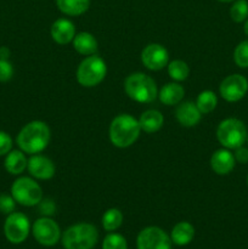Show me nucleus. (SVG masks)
I'll return each mask as SVG.
<instances>
[{"label": "nucleus", "mask_w": 248, "mask_h": 249, "mask_svg": "<svg viewBox=\"0 0 248 249\" xmlns=\"http://www.w3.org/2000/svg\"><path fill=\"white\" fill-rule=\"evenodd\" d=\"M50 128L41 121H32L27 123L17 134L16 142L19 150L27 155H36L48 147L50 142Z\"/></svg>", "instance_id": "f257e3e1"}, {"label": "nucleus", "mask_w": 248, "mask_h": 249, "mask_svg": "<svg viewBox=\"0 0 248 249\" xmlns=\"http://www.w3.org/2000/svg\"><path fill=\"white\" fill-rule=\"evenodd\" d=\"M141 131L138 119L128 113H122L111 122L108 135L112 145L118 148H128L136 142Z\"/></svg>", "instance_id": "f03ea898"}, {"label": "nucleus", "mask_w": 248, "mask_h": 249, "mask_svg": "<svg viewBox=\"0 0 248 249\" xmlns=\"http://www.w3.org/2000/svg\"><path fill=\"white\" fill-rule=\"evenodd\" d=\"M124 91L139 104H151L158 97L157 84L145 73H131L124 80Z\"/></svg>", "instance_id": "7ed1b4c3"}, {"label": "nucleus", "mask_w": 248, "mask_h": 249, "mask_svg": "<svg viewBox=\"0 0 248 249\" xmlns=\"http://www.w3.org/2000/svg\"><path fill=\"white\" fill-rule=\"evenodd\" d=\"M61 237L65 249H92L99 240V231L92 224L78 223L70 226Z\"/></svg>", "instance_id": "20e7f679"}, {"label": "nucleus", "mask_w": 248, "mask_h": 249, "mask_svg": "<svg viewBox=\"0 0 248 249\" xmlns=\"http://www.w3.org/2000/svg\"><path fill=\"white\" fill-rule=\"evenodd\" d=\"M247 128L245 123L237 118H226L219 123L216 128V139L224 148L236 150L247 141Z\"/></svg>", "instance_id": "39448f33"}, {"label": "nucleus", "mask_w": 248, "mask_h": 249, "mask_svg": "<svg viewBox=\"0 0 248 249\" xmlns=\"http://www.w3.org/2000/svg\"><path fill=\"white\" fill-rule=\"evenodd\" d=\"M107 74V66L104 58L97 55L87 56L77 68L78 83L84 88H94L102 83Z\"/></svg>", "instance_id": "423d86ee"}, {"label": "nucleus", "mask_w": 248, "mask_h": 249, "mask_svg": "<svg viewBox=\"0 0 248 249\" xmlns=\"http://www.w3.org/2000/svg\"><path fill=\"white\" fill-rule=\"evenodd\" d=\"M11 196L16 203L23 207H35L43 199L41 186L34 179L21 177L14 181L11 186Z\"/></svg>", "instance_id": "0eeeda50"}, {"label": "nucleus", "mask_w": 248, "mask_h": 249, "mask_svg": "<svg viewBox=\"0 0 248 249\" xmlns=\"http://www.w3.org/2000/svg\"><path fill=\"white\" fill-rule=\"evenodd\" d=\"M31 231V224L26 214L14 212L9 214L4 224L5 237L14 245H19L27 240Z\"/></svg>", "instance_id": "6e6552de"}, {"label": "nucleus", "mask_w": 248, "mask_h": 249, "mask_svg": "<svg viewBox=\"0 0 248 249\" xmlns=\"http://www.w3.org/2000/svg\"><path fill=\"white\" fill-rule=\"evenodd\" d=\"M32 233L38 243L45 247H53L61 238V230L58 224L49 216H43L34 221Z\"/></svg>", "instance_id": "1a4fd4ad"}, {"label": "nucleus", "mask_w": 248, "mask_h": 249, "mask_svg": "<svg viewBox=\"0 0 248 249\" xmlns=\"http://www.w3.org/2000/svg\"><path fill=\"white\" fill-rule=\"evenodd\" d=\"M136 246L138 249H172V240L160 228L148 226L140 231Z\"/></svg>", "instance_id": "9d476101"}, {"label": "nucleus", "mask_w": 248, "mask_h": 249, "mask_svg": "<svg viewBox=\"0 0 248 249\" xmlns=\"http://www.w3.org/2000/svg\"><path fill=\"white\" fill-rule=\"evenodd\" d=\"M248 91V80L242 74L228 75L219 87L221 97L228 102H237L246 96Z\"/></svg>", "instance_id": "9b49d317"}, {"label": "nucleus", "mask_w": 248, "mask_h": 249, "mask_svg": "<svg viewBox=\"0 0 248 249\" xmlns=\"http://www.w3.org/2000/svg\"><path fill=\"white\" fill-rule=\"evenodd\" d=\"M141 62L147 70L160 71L169 63V53L160 44H148L141 51Z\"/></svg>", "instance_id": "f8f14e48"}, {"label": "nucleus", "mask_w": 248, "mask_h": 249, "mask_svg": "<svg viewBox=\"0 0 248 249\" xmlns=\"http://www.w3.org/2000/svg\"><path fill=\"white\" fill-rule=\"evenodd\" d=\"M29 174L38 180H50L56 172L55 164L49 157L43 155H32L27 164Z\"/></svg>", "instance_id": "ddd939ff"}, {"label": "nucleus", "mask_w": 248, "mask_h": 249, "mask_svg": "<svg viewBox=\"0 0 248 249\" xmlns=\"http://www.w3.org/2000/svg\"><path fill=\"white\" fill-rule=\"evenodd\" d=\"M50 34L55 43L66 45V44L72 43L77 33H75V26L72 21L67 18H58L51 24Z\"/></svg>", "instance_id": "4468645a"}, {"label": "nucleus", "mask_w": 248, "mask_h": 249, "mask_svg": "<svg viewBox=\"0 0 248 249\" xmlns=\"http://www.w3.org/2000/svg\"><path fill=\"white\" fill-rule=\"evenodd\" d=\"M236 164L233 153L228 148H219L212 155L211 168L215 174L228 175L233 170Z\"/></svg>", "instance_id": "2eb2a0df"}, {"label": "nucleus", "mask_w": 248, "mask_h": 249, "mask_svg": "<svg viewBox=\"0 0 248 249\" xmlns=\"http://www.w3.org/2000/svg\"><path fill=\"white\" fill-rule=\"evenodd\" d=\"M175 118L179 122L180 125L192 128L199 123L202 118V113L197 108L196 104L191 101H185L179 104L175 109Z\"/></svg>", "instance_id": "dca6fc26"}, {"label": "nucleus", "mask_w": 248, "mask_h": 249, "mask_svg": "<svg viewBox=\"0 0 248 249\" xmlns=\"http://www.w3.org/2000/svg\"><path fill=\"white\" fill-rule=\"evenodd\" d=\"M185 96V89L177 82L168 83L158 91V99L165 106L179 105Z\"/></svg>", "instance_id": "f3484780"}, {"label": "nucleus", "mask_w": 248, "mask_h": 249, "mask_svg": "<svg viewBox=\"0 0 248 249\" xmlns=\"http://www.w3.org/2000/svg\"><path fill=\"white\" fill-rule=\"evenodd\" d=\"M73 48L78 53L84 56L95 55L99 48L96 38L89 32H80L75 34L72 40Z\"/></svg>", "instance_id": "a211bd4d"}, {"label": "nucleus", "mask_w": 248, "mask_h": 249, "mask_svg": "<svg viewBox=\"0 0 248 249\" xmlns=\"http://www.w3.org/2000/svg\"><path fill=\"white\" fill-rule=\"evenodd\" d=\"M28 160L26 153L21 150H11L5 156L4 167L6 172L11 175H19L27 169Z\"/></svg>", "instance_id": "6ab92c4d"}, {"label": "nucleus", "mask_w": 248, "mask_h": 249, "mask_svg": "<svg viewBox=\"0 0 248 249\" xmlns=\"http://www.w3.org/2000/svg\"><path fill=\"white\" fill-rule=\"evenodd\" d=\"M139 124H140L141 130H143L147 134L157 133L164 123V117L157 109H147V111L142 112L140 118L138 119Z\"/></svg>", "instance_id": "aec40b11"}, {"label": "nucleus", "mask_w": 248, "mask_h": 249, "mask_svg": "<svg viewBox=\"0 0 248 249\" xmlns=\"http://www.w3.org/2000/svg\"><path fill=\"white\" fill-rule=\"evenodd\" d=\"M195 228L187 221H180L173 228L170 240L177 246H186L194 240Z\"/></svg>", "instance_id": "412c9836"}, {"label": "nucleus", "mask_w": 248, "mask_h": 249, "mask_svg": "<svg viewBox=\"0 0 248 249\" xmlns=\"http://www.w3.org/2000/svg\"><path fill=\"white\" fill-rule=\"evenodd\" d=\"M58 10L67 16H80L90 6V0H56Z\"/></svg>", "instance_id": "4be33fe9"}, {"label": "nucleus", "mask_w": 248, "mask_h": 249, "mask_svg": "<svg viewBox=\"0 0 248 249\" xmlns=\"http://www.w3.org/2000/svg\"><path fill=\"white\" fill-rule=\"evenodd\" d=\"M195 104L202 114H208L215 109L216 105H218V97H216L215 92L212 90H204V91L199 92Z\"/></svg>", "instance_id": "5701e85b"}, {"label": "nucleus", "mask_w": 248, "mask_h": 249, "mask_svg": "<svg viewBox=\"0 0 248 249\" xmlns=\"http://www.w3.org/2000/svg\"><path fill=\"white\" fill-rule=\"evenodd\" d=\"M123 224V214L119 209L109 208L102 215V226L106 231H116Z\"/></svg>", "instance_id": "b1692460"}, {"label": "nucleus", "mask_w": 248, "mask_h": 249, "mask_svg": "<svg viewBox=\"0 0 248 249\" xmlns=\"http://www.w3.org/2000/svg\"><path fill=\"white\" fill-rule=\"evenodd\" d=\"M168 74L175 82H184L190 74V67L185 61L173 60L168 63Z\"/></svg>", "instance_id": "393cba45"}, {"label": "nucleus", "mask_w": 248, "mask_h": 249, "mask_svg": "<svg viewBox=\"0 0 248 249\" xmlns=\"http://www.w3.org/2000/svg\"><path fill=\"white\" fill-rule=\"evenodd\" d=\"M230 17L236 23L245 22L248 17L247 0H235L230 9Z\"/></svg>", "instance_id": "a878e982"}, {"label": "nucleus", "mask_w": 248, "mask_h": 249, "mask_svg": "<svg viewBox=\"0 0 248 249\" xmlns=\"http://www.w3.org/2000/svg\"><path fill=\"white\" fill-rule=\"evenodd\" d=\"M233 61L240 68H248V40L238 44L233 51Z\"/></svg>", "instance_id": "bb28decb"}, {"label": "nucleus", "mask_w": 248, "mask_h": 249, "mask_svg": "<svg viewBox=\"0 0 248 249\" xmlns=\"http://www.w3.org/2000/svg\"><path fill=\"white\" fill-rule=\"evenodd\" d=\"M102 249H128V243L121 233H109L102 242Z\"/></svg>", "instance_id": "cd10ccee"}, {"label": "nucleus", "mask_w": 248, "mask_h": 249, "mask_svg": "<svg viewBox=\"0 0 248 249\" xmlns=\"http://www.w3.org/2000/svg\"><path fill=\"white\" fill-rule=\"evenodd\" d=\"M14 75V67L9 60L0 58V83H6Z\"/></svg>", "instance_id": "c85d7f7f"}, {"label": "nucleus", "mask_w": 248, "mask_h": 249, "mask_svg": "<svg viewBox=\"0 0 248 249\" xmlns=\"http://www.w3.org/2000/svg\"><path fill=\"white\" fill-rule=\"evenodd\" d=\"M15 207H16V201L12 196L9 195H1L0 196V212L2 214H11L14 213Z\"/></svg>", "instance_id": "c756f323"}, {"label": "nucleus", "mask_w": 248, "mask_h": 249, "mask_svg": "<svg viewBox=\"0 0 248 249\" xmlns=\"http://www.w3.org/2000/svg\"><path fill=\"white\" fill-rule=\"evenodd\" d=\"M12 139L6 131L0 130V157L1 156H6L10 151L12 150Z\"/></svg>", "instance_id": "7c9ffc66"}, {"label": "nucleus", "mask_w": 248, "mask_h": 249, "mask_svg": "<svg viewBox=\"0 0 248 249\" xmlns=\"http://www.w3.org/2000/svg\"><path fill=\"white\" fill-rule=\"evenodd\" d=\"M38 206H39V211H40V213L43 214L44 216H50L55 213L56 206L55 203H53V199L50 198L41 199L40 203H39Z\"/></svg>", "instance_id": "2f4dec72"}, {"label": "nucleus", "mask_w": 248, "mask_h": 249, "mask_svg": "<svg viewBox=\"0 0 248 249\" xmlns=\"http://www.w3.org/2000/svg\"><path fill=\"white\" fill-rule=\"evenodd\" d=\"M233 157H235V160L237 163L246 164V163H248V148L245 147V146L237 147L235 150V153H233Z\"/></svg>", "instance_id": "473e14b6"}, {"label": "nucleus", "mask_w": 248, "mask_h": 249, "mask_svg": "<svg viewBox=\"0 0 248 249\" xmlns=\"http://www.w3.org/2000/svg\"><path fill=\"white\" fill-rule=\"evenodd\" d=\"M9 56H10V50L5 46L0 48V58H4V60H9Z\"/></svg>", "instance_id": "72a5a7b5"}, {"label": "nucleus", "mask_w": 248, "mask_h": 249, "mask_svg": "<svg viewBox=\"0 0 248 249\" xmlns=\"http://www.w3.org/2000/svg\"><path fill=\"white\" fill-rule=\"evenodd\" d=\"M243 31H245V34H246V36H248V18L246 19V22H245V26H243Z\"/></svg>", "instance_id": "f704fd0d"}, {"label": "nucleus", "mask_w": 248, "mask_h": 249, "mask_svg": "<svg viewBox=\"0 0 248 249\" xmlns=\"http://www.w3.org/2000/svg\"><path fill=\"white\" fill-rule=\"evenodd\" d=\"M218 1H220V2H233L235 0H218Z\"/></svg>", "instance_id": "c9c22d12"}, {"label": "nucleus", "mask_w": 248, "mask_h": 249, "mask_svg": "<svg viewBox=\"0 0 248 249\" xmlns=\"http://www.w3.org/2000/svg\"><path fill=\"white\" fill-rule=\"evenodd\" d=\"M247 185H248V177H247Z\"/></svg>", "instance_id": "e433bc0d"}, {"label": "nucleus", "mask_w": 248, "mask_h": 249, "mask_svg": "<svg viewBox=\"0 0 248 249\" xmlns=\"http://www.w3.org/2000/svg\"><path fill=\"white\" fill-rule=\"evenodd\" d=\"M247 143H248V136H247Z\"/></svg>", "instance_id": "4c0bfd02"}]
</instances>
